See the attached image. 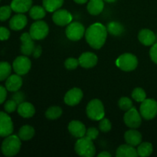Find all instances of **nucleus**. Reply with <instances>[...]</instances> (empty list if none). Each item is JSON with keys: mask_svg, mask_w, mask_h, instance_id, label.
<instances>
[{"mask_svg": "<svg viewBox=\"0 0 157 157\" xmlns=\"http://www.w3.org/2000/svg\"><path fill=\"white\" fill-rule=\"evenodd\" d=\"M107 36V28L99 22L91 25L85 32V38L90 47L100 49L105 44Z\"/></svg>", "mask_w": 157, "mask_h": 157, "instance_id": "f257e3e1", "label": "nucleus"}, {"mask_svg": "<svg viewBox=\"0 0 157 157\" xmlns=\"http://www.w3.org/2000/svg\"><path fill=\"white\" fill-rule=\"evenodd\" d=\"M21 145V139L16 135L11 134L3 140L1 147L2 153L6 156H14L20 151Z\"/></svg>", "mask_w": 157, "mask_h": 157, "instance_id": "f03ea898", "label": "nucleus"}, {"mask_svg": "<svg viewBox=\"0 0 157 157\" xmlns=\"http://www.w3.org/2000/svg\"><path fill=\"white\" fill-rule=\"evenodd\" d=\"M75 152L80 156L93 157L96 153V148L93 140L87 136L79 138L75 146Z\"/></svg>", "mask_w": 157, "mask_h": 157, "instance_id": "7ed1b4c3", "label": "nucleus"}, {"mask_svg": "<svg viewBox=\"0 0 157 157\" xmlns=\"http://www.w3.org/2000/svg\"><path fill=\"white\" fill-rule=\"evenodd\" d=\"M86 113L92 121H101L105 115L104 104L98 99L91 100L87 104Z\"/></svg>", "mask_w": 157, "mask_h": 157, "instance_id": "20e7f679", "label": "nucleus"}, {"mask_svg": "<svg viewBox=\"0 0 157 157\" xmlns=\"http://www.w3.org/2000/svg\"><path fill=\"white\" fill-rule=\"evenodd\" d=\"M116 65L124 71H132L137 67L138 59L133 54H123L117 59Z\"/></svg>", "mask_w": 157, "mask_h": 157, "instance_id": "39448f33", "label": "nucleus"}, {"mask_svg": "<svg viewBox=\"0 0 157 157\" xmlns=\"http://www.w3.org/2000/svg\"><path fill=\"white\" fill-rule=\"evenodd\" d=\"M140 112L145 120L153 119L157 115V102L153 99H145L141 102Z\"/></svg>", "mask_w": 157, "mask_h": 157, "instance_id": "423d86ee", "label": "nucleus"}, {"mask_svg": "<svg viewBox=\"0 0 157 157\" xmlns=\"http://www.w3.org/2000/svg\"><path fill=\"white\" fill-rule=\"evenodd\" d=\"M49 32V28L44 21H37L31 25L29 34L34 40H42L47 37Z\"/></svg>", "mask_w": 157, "mask_h": 157, "instance_id": "0eeeda50", "label": "nucleus"}, {"mask_svg": "<svg viewBox=\"0 0 157 157\" xmlns=\"http://www.w3.org/2000/svg\"><path fill=\"white\" fill-rule=\"evenodd\" d=\"M85 29L81 23L75 21L71 22L65 30L66 36L71 41H77L81 40L85 35Z\"/></svg>", "mask_w": 157, "mask_h": 157, "instance_id": "6e6552de", "label": "nucleus"}, {"mask_svg": "<svg viewBox=\"0 0 157 157\" xmlns=\"http://www.w3.org/2000/svg\"><path fill=\"white\" fill-rule=\"evenodd\" d=\"M32 67L30 59L26 56H18L14 60L12 63V68L14 71L18 75H25L29 73Z\"/></svg>", "mask_w": 157, "mask_h": 157, "instance_id": "1a4fd4ad", "label": "nucleus"}, {"mask_svg": "<svg viewBox=\"0 0 157 157\" xmlns=\"http://www.w3.org/2000/svg\"><path fill=\"white\" fill-rule=\"evenodd\" d=\"M124 121L126 125L131 129L138 128L142 124L141 114L133 107L126 112L124 117Z\"/></svg>", "mask_w": 157, "mask_h": 157, "instance_id": "9d476101", "label": "nucleus"}, {"mask_svg": "<svg viewBox=\"0 0 157 157\" xmlns=\"http://www.w3.org/2000/svg\"><path fill=\"white\" fill-rule=\"evenodd\" d=\"M14 126L8 113L0 111V136L6 137L13 133Z\"/></svg>", "mask_w": 157, "mask_h": 157, "instance_id": "9b49d317", "label": "nucleus"}, {"mask_svg": "<svg viewBox=\"0 0 157 157\" xmlns=\"http://www.w3.org/2000/svg\"><path fill=\"white\" fill-rule=\"evenodd\" d=\"M52 20L59 26H65L69 25L72 21V15L68 11L65 9H58L54 12Z\"/></svg>", "mask_w": 157, "mask_h": 157, "instance_id": "f8f14e48", "label": "nucleus"}, {"mask_svg": "<svg viewBox=\"0 0 157 157\" xmlns=\"http://www.w3.org/2000/svg\"><path fill=\"white\" fill-rule=\"evenodd\" d=\"M20 40L21 41V52L24 55L29 56L31 55L34 52L35 45L34 42V39L32 38L31 35L27 32H25L20 37Z\"/></svg>", "mask_w": 157, "mask_h": 157, "instance_id": "ddd939ff", "label": "nucleus"}, {"mask_svg": "<svg viewBox=\"0 0 157 157\" xmlns=\"http://www.w3.org/2000/svg\"><path fill=\"white\" fill-rule=\"evenodd\" d=\"M83 98L82 90L78 87L69 90L64 96V103L69 106H75L79 104Z\"/></svg>", "mask_w": 157, "mask_h": 157, "instance_id": "4468645a", "label": "nucleus"}, {"mask_svg": "<svg viewBox=\"0 0 157 157\" xmlns=\"http://www.w3.org/2000/svg\"><path fill=\"white\" fill-rule=\"evenodd\" d=\"M79 64L84 68H91L97 64L98 61V56L91 52H84L80 56Z\"/></svg>", "mask_w": 157, "mask_h": 157, "instance_id": "2eb2a0df", "label": "nucleus"}, {"mask_svg": "<svg viewBox=\"0 0 157 157\" xmlns=\"http://www.w3.org/2000/svg\"><path fill=\"white\" fill-rule=\"evenodd\" d=\"M68 130L72 136L77 138L84 136L87 131L84 124L79 121H71L68 124Z\"/></svg>", "mask_w": 157, "mask_h": 157, "instance_id": "dca6fc26", "label": "nucleus"}, {"mask_svg": "<svg viewBox=\"0 0 157 157\" xmlns=\"http://www.w3.org/2000/svg\"><path fill=\"white\" fill-rule=\"evenodd\" d=\"M27 23V17L22 13H18L11 18L9 21V27L12 30L20 31L25 27Z\"/></svg>", "mask_w": 157, "mask_h": 157, "instance_id": "f3484780", "label": "nucleus"}, {"mask_svg": "<svg viewBox=\"0 0 157 157\" xmlns=\"http://www.w3.org/2000/svg\"><path fill=\"white\" fill-rule=\"evenodd\" d=\"M22 78L21 75H12L6 79V88L7 90L11 92H16L19 90L22 86Z\"/></svg>", "mask_w": 157, "mask_h": 157, "instance_id": "a211bd4d", "label": "nucleus"}, {"mask_svg": "<svg viewBox=\"0 0 157 157\" xmlns=\"http://www.w3.org/2000/svg\"><path fill=\"white\" fill-rule=\"evenodd\" d=\"M32 5V0H12L10 6L14 12L17 13H24L30 10Z\"/></svg>", "mask_w": 157, "mask_h": 157, "instance_id": "6ab92c4d", "label": "nucleus"}, {"mask_svg": "<svg viewBox=\"0 0 157 157\" xmlns=\"http://www.w3.org/2000/svg\"><path fill=\"white\" fill-rule=\"evenodd\" d=\"M124 139L127 144L131 145L133 147L139 146L142 141V135L139 131L135 129H131L127 130L124 134Z\"/></svg>", "mask_w": 157, "mask_h": 157, "instance_id": "aec40b11", "label": "nucleus"}, {"mask_svg": "<svg viewBox=\"0 0 157 157\" xmlns=\"http://www.w3.org/2000/svg\"><path fill=\"white\" fill-rule=\"evenodd\" d=\"M138 39L146 46H150L156 41V35L151 30L147 29H142L138 34Z\"/></svg>", "mask_w": 157, "mask_h": 157, "instance_id": "412c9836", "label": "nucleus"}, {"mask_svg": "<svg viewBox=\"0 0 157 157\" xmlns=\"http://www.w3.org/2000/svg\"><path fill=\"white\" fill-rule=\"evenodd\" d=\"M17 110L18 114L24 118L32 117L35 113V107L29 102H22L18 104Z\"/></svg>", "mask_w": 157, "mask_h": 157, "instance_id": "4be33fe9", "label": "nucleus"}, {"mask_svg": "<svg viewBox=\"0 0 157 157\" xmlns=\"http://www.w3.org/2000/svg\"><path fill=\"white\" fill-rule=\"evenodd\" d=\"M116 156L117 157H136L138 156V153L134 147L129 144H124L118 147Z\"/></svg>", "mask_w": 157, "mask_h": 157, "instance_id": "5701e85b", "label": "nucleus"}, {"mask_svg": "<svg viewBox=\"0 0 157 157\" xmlns=\"http://www.w3.org/2000/svg\"><path fill=\"white\" fill-rule=\"evenodd\" d=\"M104 8V0H90L87 4V11L92 15H98L102 12Z\"/></svg>", "mask_w": 157, "mask_h": 157, "instance_id": "b1692460", "label": "nucleus"}, {"mask_svg": "<svg viewBox=\"0 0 157 157\" xmlns=\"http://www.w3.org/2000/svg\"><path fill=\"white\" fill-rule=\"evenodd\" d=\"M35 129L30 125H24L20 128L18 131V137L21 140H30L35 136Z\"/></svg>", "mask_w": 157, "mask_h": 157, "instance_id": "393cba45", "label": "nucleus"}, {"mask_svg": "<svg viewBox=\"0 0 157 157\" xmlns=\"http://www.w3.org/2000/svg\"><path fill=\"white\" fill-rule=\"evenodd\" d=\"M106 28H107V32L113 36H120L124 34L125 31L124 25L118 21H110L107 24Z\"/></svg>", "mask_w": 157, "mask_h": 157, "instance_id": "a878e982", "label": "nucleus"}, {"mask_svg": "<svg viewBox=\"0 0 157 157\" xmlns=\"http://www.w3.org/2000/svg\"><path fill=\"white\" fill-rule=\"evenodd\" d=\"M64 0H43V7L48 12H54L62 6Z\"/></svg>", "mask_w": 157, "mask_h": 157, "instance_id": "bb28decb", "label": "nucleus"}, {"mask_svg": "<svg viewBox=\"0 0 157 157\" xmlns=\"http://www.w3.org/2000/svg\"><path fill=\"white\" fill-rule=\"evenodd\" d=\"M29 15L35 20H40L44 18L46 15V10L44 7L40 6H35L32 7L29 11Z\"/></svg>", "mask_w": 157, "mask_h": 157, "instance_id": "cd10ccee", "label": "nucleus"}, {"mask_svg": "<svg viewBox=\"0 0 157 157\" xmlns=\"http://www.w3.org/2000/svg\"><path fill=\"white\" fill-rule=\"evenodd\" d=\"M153 150V145H152L150 143H148V142L142 143V144H140L139 146H138V148H137L138 156H142V157L149 156L152 154Z\"/></svg>", "mask_w": 157, "mask_h": 157, "instance_id": "c85d7f7f", "label": "nucleus"}, {"mask_svg": "<svg viewBox=\"0 0 157 157\" xmlns=\"http://www.w3.org/2000/svg\"><path fill=\"white\" fill-rule=\"evenodd\" d=\"M62 115V110L60 107L58 106H53L51 107L46 110L45 117L48 120H57Z\"/></svg>", "mask_w": 157, "mask_h": 157, "instance_id": "c756f323", "label": "nucleus"}, {"mask_svg": "<svg viewBox=\"0 0 157 157\" xmlns=\"http://www.w3.org/2000/svg\"><path fill=\"white\" fill-rule=\"evenodd\" d=\"M11 71H12V66L9 62L6 61L0 62V81L7 79L10 76Z\"/></svg>", "mask_w": 157, "mask_h": 157, "instance_id": "7c9ffc66", "label": "nucleus"}, {"mask_svg": "<svg viewBox=\"0 0 157 157\" xmlns=\"http://www.w3.org/2000/svg\"><path fill=\"white\" fill-rule=\"evenodd\" d=\"M132 98L136 102H143L147 99V94L145 90L141 87H136L132 92Z\"/></svg>", "mask_w": 157, "mask_h": 157, "instance_id": "2f4dec72", "label": "nucleus"}, {"mask_svg": "<svg viewBox=\"0 0 157 157\" xmlns=\"http://www.w3.org/2000/svg\"><path fill=\"white\" fill-rule=\"evenodd\" d=\"M118 105H119L120 108L122 110H124V111H127V110H129L133 107L132 101L129 98H127V97L121 98L118 101Z\"/></svg>", "mask_w": 157, "mask_h": 157, "instance_id": "473e14b6", "label": "nucleus"}, {"mask_svg": "<svg viewBox=\"0 0 157 157\" xmlns=\"http://www.w3.org/2000/svg\"><path fill=\"white\" fill-rule=\"evenodd\" d=\"M12 8L10 6H4L0 7V21H4L9 19L12 14Z\"/></svg>", "mask_w": 157, "mask_h": 157, "instance_id": "72a5a7b5", "label": "nucleus"}, {"mask_svg": "<svg viewBox=\"0 0 157 157\" xmlns=\"http://www.w3.org/2000/svg\"><path fill=\"white\" fill-rule=\"evenodd\" d=\"M79 65L78 59L75 58H69L64 62V67L67 70H75Z\"/></svg>", "mask_w": 157, "mask_h": 157, "instance_id": "f704fd0d", "label": "nucleus"}, {"mask_svg": "<svg viewBox=\"0 0 157 157\" xmlns=\"http://www.w3.org/2000/svg\"><path fill=\"white\" fill-rule=\"evenodd\" d=\"M99 128L104 133H107V132H109L111 130V123L107 118H102L100 121Z\"/></svg>", "mask_w": 157, "mask_h": 157, "instance_id": "c9c22d12", "label": "nucleus"}, {"mask_svg": "<svg viewBox=\"0 0 157 157\" xmlns=\"http://www.w3.org/2000/svg\"><path fill=\"white\" fill-rule=\"evenodd\" d=\"M18 108V104L15 102L13 100H9V101H7L6 103H5L4 105V109L6 110V113H13L16 109Z\"/></svg>", "mask_w": 157, "mask_h": 157, "instance_id": "e433bc0d", "label": "nucleus"}, {"mask_svg": "<svg viewBox=\"0 0 157 157\" xmlns=\"http://www.w3.org/2000/svg\"><path fill=\"white\" fill-rule=\"evenodd\" d=\"M98 135H99V131H98V129L95 128V127H90L86 131L85 136L88 137L89 139L92 140H94L97 139Z\"/></svg>", "mask_w": 157, "mask_h": 157, "instance_id": "4c0bfd02", "label": "nucleus"}, {"mask_svg": "<svg viewBox=\"0 0 157 157\" xmlns=\"http://www.w3.org/2000/svg\"><path fill=\"white\" fill-rule=\"evenodd\" d=\"M10 37V32L6 27L0 26V40L1 41H6Z\"/></svg>", "mask_w": 157, "mask_h": 157, "instance_id": "58836bf2", "label": "nucleus"}, {"mask_svg": "<svg viewBox=\"0 0 157 157\" xmlns=\"http://www.w3.org/2000/svg\"><path fill=\"white\" fill-rule=\"evenodd\" d=\"M24 99H25V95L24 94L21 93V92H18L16 91V93L14 95H12V100L15 101V102L18 104H21L22 102H24Z\"/></svg>", "mask_w": 157, "mask_h": 157, "instance_id": "ea45409f", "label": "nucleus"}, {"mask_svg": "<svg viewBox=\"0 0 157 157\" xmlns=\"http://www.w3.org/2000/svg\"><path fill=\"white\" fill-rule=\"evenodd\" d=\"M150 55L152 61L154 63H156V64H157V43L153 44V47L150 48Z\"/></svg>", "mask_w": 157, "mask_h": 157, "instance_id": "a19ab883", "label": "nucleus"}, {"mask_svg": "<svg viewBox=\"0 0 157 157\" xmlns=\"http://www.w3.org/2000/svg\"><path fill=\"white\" fill-rule=\"evenodd\" d=\"M6 97H7V89L3 86L0 85V104L5 102Z\"/></svg>", "mask_w": 157, "mask_h": 157, "instance_id": "79ce46f5", "label": "nucleus"}, {"mask_svg": "<svg viewBox=\"0 0 157 157\" xmlns=\"http://www.w3.org/2000/svg\"><path fill=\"white\" fill-rule=\"evenodd\" d=\"M41 52H42V50H41V47L40 45H38L37 47L35 48L34 49V52H33V56L34 58H38L41 56Z\"/></svg>", "mask_w": 157, "mask_h": 157, "instance_id": "37998d69", "label": "nucleus"}, {"mask_svg": "<svg viewBox=\"0 0 157 157\" xmlns=\"http://www.w3.org/2000/svg\"><path fill=\"white\" fill-rule=\"evenodd\" d=\"M98 156L99 157H110L111 156V154L109 153L108 152H102L100 154H98Z\"/></svg>", "mask_w": 157, "mask_h": 157, "instance_id": "c03bdc74", "label": "nucleus"}, {"mask_svg": "<svg viewBox=\"0 0 157 157\" xmlns=\"http://www.w3.org/2000/svg\"><path fill=\"white\" fill-rule=\"evenodd\" d=\"M74 1L78 4H84V3L87 2V0H74Z\"/></svg>", "mask_w": 157, "mask_h": 157, "instance_id": "a18cd8bd", "label": "nucleus"}, {"mask_svg": "<svg viewBox=\"0 0 157 157\" xmlns=\"http://www.w3.org/2000/svg\"><path fill=\"white\" fill-rule=\"evenodd\" d=\"M104 1L107 2H116L117 0H104Z\"/></svg>", "mask_w": 157, "mask_h": 157, "instance_id": "49530a36", "label": "nucleus"}, {"mask_svg": "<svg viewBox=\"0 0 157 157\" xmlns=\"http://www.w3.org/2000/svg\"><path fill=\"white\" fill-rule=\"evenodd\" d=\"M0 1H1V0H0Z\"/></svg>", "mask_w": 157, "mask_h": 157, "instance_id": "de8ad7c7", "label": "nucleus"}]
</instances>
